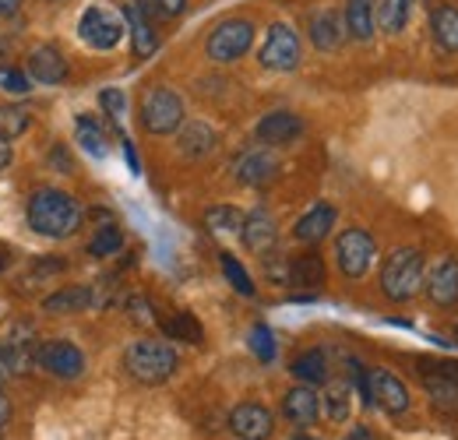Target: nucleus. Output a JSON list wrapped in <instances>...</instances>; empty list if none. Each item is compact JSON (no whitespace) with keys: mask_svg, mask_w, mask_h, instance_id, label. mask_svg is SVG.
Wrapping results in <instances>:
<instances>
[{"mask_svg":"<svg viewBox=\"0 0 458 440\" xmlns=\"http://www.w3.org/2000/svg\"><path fill=\"white\" fill-rule=\"evenodd\" d=\"M25 219L29 225L47 236V240H67L81 229L85 222V208L78 205V198H71L67 190L57 187H43L29 198V208H25Z\"/></svg>","mask_w":458,"mask_h":440,"instance_id":"obj_1","label":"nucleus"},{"mask_svg":"<svg viewBox=\"0 0 458 440\" xmlns=\"http://www.w3.org/2000/svg\"><path fill=\"white\" fill-rule=\"evenodd\" d=\"M123 367L141 385H163V381H170L173 374H176L180 360H176V349L166 345V342H159V338H138V342L127 345Z\"/></svg>","mask_w":458,"mask_h":440,"instance_id":"obj_2","label":"nucleus"},{"mask_svg":"<svg viewBox=\"0 0 458 440\" xmlns=\"http://www.w3.org/2000/svg\"><path fill=\"white\" fill-rule=\"evenodd\" d=\"M423 282H427V275H423V254L420 250L399 247L388 254V261L381 268V292L388 300H395V303L412 300L423 289Z\"/></svg>","mask_w":458,"mask_h":440,"instance_id":"obj_3","label":"nucleus"},{"mask_svg":"<svg viewBox=\"0 0 458 440\" xmlns=\"http://www.w3.org/2000/svg\"><path fill=\"white\" fill-rule=\"evenodd\" d=\"M141 127L148 134H173L183 123V99L173 89H148L141 96Z\"/></svg>","mask_w":458,"mask_h":440,"instance_id":"obj_4","label":"nucleus"},{"mask_svg":"<svg viewBox=\"0 0 458 440\" xmlns=\"http://www.w3.org/2000/svg\"><path fill=\"white\" fill-rule=\"evenodd\" d=\"M335 258H339V268L345 278H363L370 272L374 258H377V243L367 229H345L335 240Z\"/></svg>","mask_w":458,"mask_h":440,"instance_id":"obj_5","label":"nucleus"},{"mask_svg":"<svg viewBox=\"0 0 458 440\" xmlns=\"http://www.w3.org/2000/svg\"><path fill=\"white\" fill-rule=\"evenodd\" d=\"M254 47V25L247 18H229L223 25H216V32L205 43V54L216 63H233Z\"/></svg>","mask_w":458,"mask_h":440,"instance_id":"obj_6","label":"nucleus"},{"mask_svg":"<svg viewBox=\"0 0 458 440\" xmlns=\"http://www.w3.org/2000/svg\"><path fill=\"white\" fill-rule=\"evenodd\" d=\"M36 367L54 374L60 381H74L85 374V352L74 342H39L36 345Z\"/></svg>","mask_w":458,"mask_h":440,"instance_id":"obj_7","label":"nucleus"},{"mask_svg":"<svg viewBox=\"0 0 458 440\" xmlns=\"http://www.w3.org/2000/svg\"><path fill=\"white\" fill-rule=\"evenodd\" d=\"M258 60L268 71H293V67H300V36H296V29H289L286 21H276L268 29V39H265Z\"/></svg>","mask_w":458,"mask_h":440,"instance_id":"obj_8","label":"nucleus"},{"mask_svg":"<svg viewBox=\"0 0 458 440\" xmlns=\"http://www.w3.org/2000/svg\"><path fill=\"white\" fill-rule=\"evenodd\" d=\"M229 434L236 440H268L276 434V416L261 402H240L229 412Z\"/></svg>","mask_w":458,"mask_h":440,"instance_id":"obj_9","label":"nucleus"},{"mask_svg":"<svg viewBox=\"0 0 458 440\" xmlns=\"http://www.w3.org/2000/svg\"><path fill=\"white\" fill-rule=\"evenodd\" d=\"M78 36L92 47V50H114L116 43L123 39V25H120V18L110 14L106 7H89L85 14H81V21H78Z\"/></svg>","mask_w":458,"mask_h":440,"instance_id":"obj_10","label":"nucleus"},{"mask_svg":"<svg viewBox=\"0 0 458 440\" xmlns=\"http://www.w3.org/2000/svg\"><path fill=\"white\" fill-rule=\"evenodd\" d=\"M420 374H423V385L427 394L437 409H458V363H430V360H420Z\"/></svg>","mask_w":458,"mask_h":440,"instance_id":"obj_11","label":"nucleus"},{"mask_svg":"<svg viewBox=\"0 0 458 440\" xmlns=\"http://www.w3.org/2000/svg\"><path fill=\"white\" fill-rule=\"evenodd\" d=\"M233 176H236L243 187H265L268 180L279 176V159H276V152H268V148H250V152L236 156Z\"/></svg>","mask_w":458,"mask_h":440,"instance_id":"obj_12","label":"nucleus"},{"mask_svg":"<svg viewBox=\"0 0 458 440\" xmlns=\"http://www.w3.org/2000/svg\"><path fill=\"white\" fill-rule=\"evenodd\" d=\"M367 385H370V405H381L388 416H402L409 409V387L392 370L367 374Z\"/></svg>","mask_w":458,"mask_h":440,"instance_id":"obj_13","label":"nucleus"},{"mask_svg":"<svg viewBox=\"0 0 458 440\" xmlns=\"http://www.w3.org/2000/svg\"><path fill=\"white\" fill-rule=\"evenodd\" d=\"M254 134H258V141L265 148H283V145H293L303 134V120L289 110H276L258 120V131Z\"/></svg>","mask_w":458,"mask_h":440,"instance_id":"obj_14","label":"nucleus"},{"mask_svg":"<svg viewBox=\"0 0 458 440\" xmlns=\"http://www.w3.org/2000/svg\"><path fill=\"white\" fill-rule=\"evenodd\" d=\"M240 240H243L247 250H254V254H268V250L276 247V240H279V229H276L272 212H268V208H254V212H247V216H243V225H240Z\"/></svg>","mask_w":458,"mask_h":440,"instance_id":"obj_15","label":"nucleus"},{"mask_svg":"<svg viewBox=\"0 0 458 440\" xmlns=\"http://www.w3.org/2000/svg\"><path fill=\"white\" fill-rule=\"evenodd\" d=\"M283 416H286L296 430L314 427L318 416H321V394L310 385L293 387V391H286V398H283Z\"/></svg>","mask_w":458,"mask_h":440,"instance_id":"obj_16","label":"nucleus"},{"mask_svg":"<svg viewBox=\"0 0 458 440\" xmlns=\"http://www.w3.org/2000/svg\"><path fill=\"white\" fill-rule=\"evenodd\" d=\"M176 148L187 156V159H205L219 148V134L205 123V120H191V123H180L176 127Z\"/></svg>","mask_w":458,"mask_h":440,"instance_id":"obj_17","label":"nucleus"},{"mask_svg":"<svg viewBox=\"0 0 458 440\" xmlns=\"http://www.w3.org/2000/svg\"><path fill=\"white\" fill-rule=\"evenodd\" d=\"M29 78L39 85H64L67 78V60L57 47H36L29 54Z\"/></svg>","mask_w":458,"mask_h":440,"instance_id":"obj_18","label":"nucleus"},{"mask_svg":"<svg viewBox=\"0 0 458 440\" xmlns=\"http://www.w3.org/2000/svg\"><path fill=\"white\" fill-rule=\"evenodd\" d=\"M332 225H335V208L332 205H314V208H307L296 225H293V236L300 240V243H321L328 233H332Z\"/></svg>","mask_w":458,"mask_h":440,"instance_id":"obj_19","label":"nucleus"},{"mask_svg":"<svg viewBox=\"0 0 458 440\" xmlns=\"http://www.w3.org/2000/svg\"><path fill=\"white\" fill-rule=\"evenodd\" d=\"M123 18H127V29H131V43H134V56H152L159 50V36L152 29V18L134 4L127 0L123 7Z\"/></svg>","mask_w":458,"mask_h":440,"instance_id":"obj_20","label":"nucleus"},{"mask_svg":"<svg viewBox=\"0 0 458 440\" xmlns=\"http://www.w3.org/2000/svg\"><path fill=\"white\" fill-rule=\"evenodd\" d=\"M310 39H314V47L325 50V54L339 50L345 39V21L332 11V7L314 11V18H310Z\"/></svg>","mask_w":458,"mask_h":440,"instance_id":"obj_21","label":"nucleus"},{"mask_svg":"<svg viewBox=\"0 0 458 440\" xmlns=\"http://www.w3.org/2000/svg\"><path fill=\"white\" fill-rule=\"evenodd\" d=\"M43 310H47V314H81V310H96L92 285H67V289H57L54 296L43 300Z\"/></svg>","mask_w":458,"mask_h":440,"instance_id":"obj_22","label":"nucleus"},{"mask_svg":"<svg viewBox=\"0 0 458 440\" xmlns=\"http://www.w3.org/2000/svg\"><path fill=\"white\" fill-rule=\"evenodd\" d=\"M423 285H427V296H430L437 307H455L458 303V261H441Z\"/></svg>","mask_w":458,"mask_h":440,"instance_id":"obj_23","label":"nucleus"},{"mask_svg":"<svg viewBox=\"0 0 458 440\" xmlns=\"http://www.w3.org/2000/svg\"><path fill=\"white\" fill-rule=\"evenodd\" d=\"M325 278H328V268H325L321 254H314V250L289 261V285H296V289H321Z\"/></svg>","mask_w":458,"mask_h":440,"instance_id":"obj_24","label":"nucleus"},{"mask_svg":"<svg viewBox=\"0 0 458 440\" xmlns=\"http://www.w3.org/2000/svg\"><path fill=\"white\" fill-rule=\"evenodd\" d=\"M343 21H345V36H352L356 43L374 39L377 21H374V4H370V0H349Z\"/></svg>","mask_w":458,"mask_h":440,"instance_id":"obj_25","label":"nucleus"},{"mask_svg":"<svg viewBox=\"0 0 458 440\" xmlns=\"http://www.w3.org/2000/svg\"><path fill=\"white\" fill-rule=\"evenodd\" d=\"M430 32H434L437 50L458 54V7H448V4L434 7V14H430Z\"/></svg>","mask_w":458,"mask_h":440,"instance_id":"obj_26","label":"nucleus"},{"mask_svg":"<svg viewBox=\"0 0 458 440\" xmlns=\"http://www.w3.org/2000/svg\"><path fill=\"white\" fill-rule=\"evenodd\" d=\"M293 377L296 381H303V385H325L328 381V356H325V349H307V352H300L296 360H293Z\"/></svg>","mask_w":458,"mask_h":440,"instance_id":"obj_27","label":"nucleus"},{"mask_svg":"<svg viewBox=\"0 0 458 440\" xmlns=\"http://www.w3.org/2000/svg\"><path fill=\"white\" fill-rule=\"evenodd\" d=\"M409 14H412V0H377V7H374V21L388 36H399Z\"/></svg>","mask_w":458,"mask_h":440,"instance_id":"obj_28","label":"nucleus"},{"mask_svg":"<svg viewBox=\"0 0 458 440\" xmlns=\"http://www.w3.org/2000/svg\"><path fill=\"white\" fill-rule=\"evenodd\" d=\"M159 328L166 331V338L187 342V345H201V342H205V328H201V321H198L191 310H176L173 317L159 321Z\"/></svg>","mask_w":458,"mask_h":440,"instance_id":"obj_29","label":"nucleus"},{"mask_svg":"<svg viewBox=\"0 0 458 440\" xmlns=\"http://www.w3.org/2000/svg\"><path fill=\"white\" fill-rule=\"evenodd\" d=\"M74 134H78V141H81V148H85L89 156L106 159L110 145H106V131L99 127V120H92V116H78V120H74Z\"/></svg>","mask_w":458,"mask_h":440,"instance_id":"obj_30","label":"nucleus"},{"mask_svg":"<svg viewBox=\"0 0 458 440\" xmlns=\"http://www.w3.org/2000/svg\"><path fill=\"white\" fill-rule=\"evenodd\" d=\"M120 247H123V233H120L116 222H110V225H99L96 229V236L89 243V254L92 258H114V254H120Z\"/></svg>","mask_w":458,"mask_h":440,"instance_id":"obj_31","label":"nucleus"},{"mask_svg":"<svg viewBox=\"0 0 458 440\" xmlns=\"http://www.w3.org/2000/svg\"><path fill=\"white\" fill-rule=\"evenodd\" d=\"M29 123H32L29 106H0V138L14 141V138H21L29 131Z\"/></svg>","mask_w":458,"mask_h":440,"instance_id":"obj_32","label":"nucleus"},{"mask_svg":"<svg viewBox=\"0 0 458 440\" xmlns=\"http://www.w3.org/2000/svg\"><path fill=\"white\" fill-rule=\"evenodd\" d=\"M321 409H325V416H328L332 423H345V419H349V412H352V394H349V385L328 387V394H325Z\"/></svg>","mask_w":458,"mask_h":440,"instance_id":"obj_33","label":"nucleus"},{"mask_svg":"<svg viewBox=\"0 0 458 440\" xmlns=\"http://www.w3.org/2000/svg\"><path fill=\"white\" fill-rule=\"evenodd\" d=\"M205 225H208L212 233H240L243 212L233 208V205H212V208L205 212Z\"/></svg>","mask_w":458,"mask_h":440,"instance_id":"obj_34","label":"nucleus"},{"mask_svg":"<svg viewBox=\"0 0 458 440\" xmlns=\"http://www.w3.org/2000/svg\"><path fill=\"white\" fill-rule=\"evenodd\" d=\"M219 265H223V272H226L229 285L240 292V296H254V282H250V275H247V268L233 258V254H223L219 258Z\"/></svg>","mask_w":458,"mask_h":440,"instance_id":"obj_35","label":"nucleus"},{"mask_svg":"<svg viewBox=\"0 0 458 440\" xmlns=\"http://www.w3.org/2000/svg\"><path fill=\"white\" fill-rule=\"evenodd\" d=\"M250 349L261 363H272L276 360V338H272V328L268 325H254L250 328Z\"/></svg>","mask_w":458,"mask_h":440,"instance_id":"obj_36","label":"nucleus"},{"mask_svg":"<svg viewBox=\"0 0 458 440\" xmlns=\"http://www.w3.org/2000/svg\"><path fill=\"white\" fill-rule=\"evenodd\" d=\"M99 106L114 120V127H120L123 116H127V96H123L120 89H103V92H99Z\"/></svg>","mask_w":458,"mask_h":440,"instance_id":"obj_37","label":"nucleus"},{"mask_svg":"<svg viewBox=\"0 0 458 440\" xmlns=\"http://www.w3.org/2000/svg\"><path fill=\"white\" fill-rule=\"evenodd\" d=\"M127 314L138 321V325H159V314L152 310V303L145 296H127Z\"/></svg>","mask_w":458,"mask_h":440,"instance_id":"obj_38","label":"nucleus"},{"mask_svg":"<svg viewBox=\"0 0 458 440\" xmlns=\"http://www.w3.org/2000/svg\"><path fill=\"white\" fill-rule=\"evenodd\" d=\"M265 272H268V278L276 282V285H289V261L272 247L268 250V261H265Z\"/></svg>","mask_w":458,"mask_h":440,"instance_id":"obj_39","label":"nucleus"},{"mask_svg":"<svg viewBox=\"0 0 458 440\" xmlns=\"http://www.w3.org/2000/svg\"><path fill=\"white\" fill-rule=\"evenodd\" d=\"M0 89H4L7 96H25V92H29V78L18 74V71H11V74L0 78Z\"/></svg>","mask_w":458,"mask_h":440,"instance_id":"obj_40","label":"nucleus"},{"mask_svg":"<svg viewBox=\"0 0 458 440\" xmlns=\"http://www.w3.org/2000/svg\"><path fill=\"white\" fill-rule=\"evenodd\" d=\"M156 4H159V11H163L166 18H176V14L187 11V0H156Z\"/></svg>","mask_w":458,"mask_h":440,"instance_id":"obj_41","label":"nucleus"},{"mask_svg":"<svg viewBox=\"0 0 458 440\" xmlns=\"http://www.w3.org/2000/svg\"><path fill=\"white\" fill-rule=\"evenodd\" d=\"M32 272H39V275L47 278L50 272H64V261H36V265H32Z\"/></svg>","mask_w":458,"mask_h":440,"instance_id":"obj_42","label":"nucleus"},{"mask_svg":"<svg viewBox=\"0 0 458 440\" xmlns=\"http://www.w3.org/2000/svg\"><path fill=\"white\" fill-rule=\"evenodd\" d=\"M54 163H57L60 173H74V163L64 156V148H54Z\"/></svg>","mask_w":458,"mask_h":440,"instance_id":"obj_43","label":"nucleus"},{"mask_svg":"<svg viewBox=\"0 0 458 440\" xmlns=\"http://www.w3.org/2000/svg\"><path fill=\"white\" fill-rule=\"evenodd\" d=\"M89 216H92V222H96V229H99V225H110V222H116L114 216L106 212V208H92Z\"/></svg>","mask_w":458,"mask_h":440,"instance_id":"obj_44","label":"nucleus"},{"mask_svg":"<svg viewBox=\"0 0 458 440\" xmlns=\"http://www.w3.org/2000/svg\"><path fill=\"white\" fill-rule=\"evenodd\" d=\"M7 419H11V398L0 391V430L7 427Z\"/></svg>","mask_w":458,"mask_h":440,"instance_id":"obj_45","label":"nucleus"},{"mask_svg":"<svg viewBox=\"0 0 458 440\" xmlns=\"http://www.w3.org/2000/svg\"><path fill=\"white\" fill-rule=\"evenodd\" d=\"M11 165V141L7 138H0V173Z\"/></svg>","mask_w":458,"mask_h":440,"instance_id":"obj_46","label":"nucleus"},{"mask_svg":"<svg viewBox=\"0 0 458 440\" xmlns=\"http://www.w3.org/2000/svg\"><path fill=\"white\" fill-rule=\"evenodd\" d=\"M21 7V0H0V18H7V14H14Z\"/></svg>","mask_w":458,"mask_h":440,"instance_id":"obj_47","label":"nucleus"},{"mask_svg":"<svg viewBox=\"0 0 458 440\" xmlns=\"http://www.w3.org/2000/svg\"><path fill=\"white\" fill-rule=\"evenodd\" d=\"M343 440H374V437H370V430H367V427H352V434L343 437Z\"/></svg>","mask_w":458,"mask_h":440,"instance_id":"obj_48","label":"nucleus"},{"mask_svg":"<svg viewBox=\"0 0 458 440\" xmlns=\"http://www.w3.org/2000/svg\"><path fill=\"white\" fill-rule=\"evenodd\" d=\"M4 377H7V367H4V360H0V385H4Z\"/></svg>","mask_w":458,"mask_h":440,"instance_id":"obj_49","label":"nucleus"},{"mask_svg":"<svg viewBox=\"0 0 458 440\" xmlns=\"http://www.w3.org/2000/svg\"><path fill=\"white\" fill-rule=\"evenodd\" d=\"M293 440H318V437H310V434H296Z\"/></svg>","mask_w":458,"mask_h":440,"instance_id":"obj_50","label":"nucleus"},{"mask_svg":"<svg viewBox=\"0 0 458 440\" xmlns=\"http://www.w3.org/2000/svg\"><path fill=\"white\" fill-rule=\"evenodd\" d=\"M4 268H7V258H4V254H0V272H4Z\"/></svg>","mask_w":458,"mask_h":440,"instance_id":"obj_51","label":"nucleus"},{"mask_svg":"<svg viewBox=\"0 0 458 440\" xmlns=\"http://www.w3.org/2000/svg\"><path fill=\"white\" fill-rule=\"evenodd\" d=\"M455 338H458V331H455Z\"/></svg>","mask_w":458,"mask_h":440,"instance_id":"obj_52","label":"nucleus"}]
</instances>
